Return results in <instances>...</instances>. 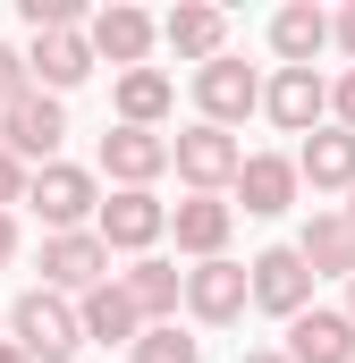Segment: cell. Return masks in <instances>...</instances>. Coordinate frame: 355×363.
<instances>
[{
	"label": "cell",
	"mask_w": 355,
	"mask_h": 363,
	"mask_svg": "<svg viewBox=\"0 0 355 363\" xmlns=\"http://www.w3.org/2000/svg\"><path fill=\"white\" fill-rule=\"evenodd\" d=\"M9 347H17L26 363H77V347H85L77 304H68V296H51V287H26V296H17V313H9Z\"/></svg>",
	"instance_id": "6da1fadb"
},
{
	"label": "cell",
	"mask_w": 355,
	"mask_h": 363,
	"mask_svg": "<svg viewBox=\"0 0 355 363\" xmlns=\"http://www.w3.org/2000/svg\"><path fill=\"white\" fill-rule=\"evenodd\" d=\"M93 237H102L110 254H153V245L170 237V203H161L153 186H119V194L93 211Z\"/></svg>",
	"instance_id": "7a4b0ae2"
},
{
	"label": "cell",
	"mask_w": 355,
	"mask_h": 363,
	"mask_svg": "<svg viewBox=\"0 0 355 363\" xmlns=\"http://www.w3.org/2000/svg\"><path fill=\"white\" fill-rule=\"evenodd\" d=\"M60 135H68L60 93H26V101H9V110H0V152H9V161H26V169H51Z\"/></svg>",
	"instance_id": "3957f363"
},
{
	"label": "cell",
	"mask_w": 355,
	"mask_h": 363,
	"mask_svg": "<svg viewBox=\"0 0 355 363\" xmlns=\"http://www.w3.org/2000/svg\"><path fill=\"white\" fill-rule=\"evenodd\" d=\"M195 101H203V127H220V135H229L237 118H254V110H263V77H254L246 60H229V51H220V60H203V68H195Z\"/></svg>",
	"instance_id": "277c9868"
},
{
	"label": "cell",
	"mask_w": 355,
	"mask_h": 363,
	"mask_svg": "<svg viewBox=\"0 0 355 363\" xmlns=\"http://www.w3.org/2000/svg\"><path fill=\"white\" fill-rule=\"evenodd\" d=\"M26 203H34V211H43V228L60 237V228H85L93 211H102V186H93V169L51 161V169H34V178H26Z\"/></svg>",
	"instance_id": "5b68a950"
},
{
	"label": "cell",
	"mask_w": 355,
	"mask_h": 363,
	"mask_svg": "<svg viewBox=\"0 0 355 363\" xmlns=\"http://www.w3.org/2000/svg\"><path fill=\"white\" fill-rule=\"evenodd\" d=\"M237 161H246L237 135H220V127H203V118H195L186 135H170V169L186 178V194H220V186L237 178Z\"/></svg>",
	"instance_id": "8992f818"
},
{
	"label": "cell",
	"mask_w": 355,
	"mask_h": 363,
	"mask_svg": "<svg viewBox=\"0 0 355 363\" xmlns=\"http://www.w3.org/2000/svg\"><path fill=\"white\" fill-rule=\"evenodd\" d=\"M263 110L279 135H313V127H330V77L322 68H279L263 85Z\"/></svg>",
	"instance_id": "52a82bcc"
},
{
	"label": "cell",
	"mask_w": 355,
	"mask_h": 363,
	"mask_svg": "<svg viewBox=\"0 0 355 363\" xmlns=\"http://www.w3.org/2000/svg\"><path fill=\"white\" fill-rule=\"evenodd\" d=\"M110 279V245L93 237V228H60V237H43V287L51 296H85Z\"/></svg>",
	"instance_id": "ba28073f"
},
{
	"label": "cell",
	"mask_w": 355,
	"mask_h": 363,
	"mask_svg": "<svg viewBox=\"0 0 355 363\" xmlns=\"http://www.w3.org/2000/svg\"><path fill=\"white\" fill-rule=\"evenodd\" d=\"M246 304H263V313H279V321H296V313L313 304V271L296 262V245H271V254L246 262Z\"/></svg>",
	"instance_id": "9c48e42d"
},
{
	"label": "cell",
	"mask_w": 355,
	"mask_h": 363,
	"mask_svg": "<svg viewBox=\"0 0 355 363\" xmlns=\"http://www.w3.org/2000/svg\"><path fill=\"white\" fill-rule=\"evenodd\" d=\"M85 43H93V60H110V68L127 77V68H144V51H153L161 34H153V17H144V9L110 0V9H93V17H85Z\"/></svg>",
	"instance_id": "30bf717a"
},
{
	"label": "cell",
	"mask_w": 355,
	"mask_h": 363,
	"mask_svg": "<svg viewBox=\"0 0 355 363\" xmlns=\"http://www.w3.org/2000/svg\"><path fill=\"white\" fill-rule=\"evenodd\" d=\"M178 304H186L195 321H212V330L237 321V313H246V262H229V254H220V262H195V271L178 279Z\"/></svg>",
	"instance_id": "8fae6325"
},
{
	"label": "cell",
	"mask_w": 355,
	"mask_h": 363,
	"mask_svg": "<svg viewBox=\"0 0 355 363\" xmlns=\"http://www.w3.org/2000/svg\"><path fill=\"white\" fill-rule=\"evenodd\" d=\"M229 186H237V203H246L254 220H279V211L296 203V161H288V152H246ZM237 203H229V211H237Z\"/></svg>",
	"instance_id": "7c38bea8"
},
{
	"label": "cell",
	"mask_w": 355,
	"mask_h": 363,
	"mask_svg": "<svg viewBox=\"0 0 355 363\" xmlns=\"http://www.w3.org/2000/svg\"><path fill=\"white\" fill-rule=\"evenodd\" d=\"M26 77H34V93H68V85H85V77H93V43H85V26H68V34H34Z\"/></svg>",
	"instance_id": "4fadbf2b"
},
{
	"label": "cell",
	"mask_w": 355,
	"mask_h": 363,
	"mask_svg": "<svg viewBox=\"0 0 355 363\" xmlns=\"http://www.w3.org/2000/svg\"><path fill=\"white\" fill-rule=\"evenodd\" d=\"M288 363H355V321L347 313H322V304H305L296 321H288Z\"/></svg>",
	"instance_id": "5bb4252c"
},
{
	"label": "cell",
	"mask_w": 355,
	"mask_h": 363,
	"mask_svg": "<svg viewBox=\"0 0 355 363\" xmlns=\"http://www.w3.org/2000/svg\"><path fill=\"white\" fill-rule=\"evenodd\" d=\"M229 228H237V211H229L220 194H186V203L170 211L178 254H195V262H220V254H229Z\"/></svg>",
	"instance_id": "9a60e30c"
},
{
	"label": "cell",
	"mask_w": 355,
	"mask_h": 363,
	"mask_svg": "<svg viewBox=\"0 0 355 363\" xmlns=\"http://www.w3.org/2000/svg\"><path fill=\"white\" fill-rule=\"evenodd\" d=\"M153 34L170 43L178 60H220V51H229V9H212V0H178Z\"/></svg>",
	"instance_id": "2e32d148"
},
{
	"label": "cell",
	"mask_w": 355,
	"mask_h": 363,
	"mask_svg": "<svg viewBox=\"0 0 355 363\" xmlns=\"http://www.w3.org/2000/svg\"><path fill=\"white\" fill-rule=\"evenodd\" d=\"M296 186H313V194H347V186H355V135H347V127H313V135H305Z\"/></svg>",
	"instance_id": "e0dca14e"
},
{
	"label": "cell",
	"mask_w": 355,
	"mask_h": 363,
	"mask_svg": "<svg viewBox=\"0 0 355 363\" xmlns=\"http://www.w3.org/2000/svg\"><path fill=\"white\" fill-rule=\"evenodd\" d=\"M102 169L119 186H153L170 169V135H153V127H110V135H102Z\"/></svg>",
	"instance_id": "ac0fdd59"
},
{
	"label": "cell",
	"mask_w": 355,
	"mask_h": 363,
	"mask_svg": "<svg viewBox=\"0 0 355 363\" xmlns=\"http://www.w3.org/2000/svg\"><path fill=\"white\" fill-rule=\"evenodd\" d=\"M296 262H305L313 279H355V228L339 220V211H313L305 237H296Z\"/></svg>",
	"instance_id": "d6986e66"
},
{
	"label": "cell",
	"mask_w": 355,
	"mask_h": 363,
	"mask_svg": "<svg viewBox=\"0 0 355 363\" xmlns=\"http://www.w3.org/2000/svg\"><path fill=\"white\" fill-rule=\"evenodd\" d=\"M178 262H161V254H136V271L119 279V296H127V304H136V321H144V330H153V321H178Z\"/></svg>",
	"instance_id": "ffe728a7"
},
{
	"label": "cell",
	"mask_w": 355,
	"mask_h": 363,
	"mask_svg": "<svg viewBox=\"0 0 355 363\" xmlns=\"http://www.w3.org/2000/svg\"><path fill=\"white\" fill-rule=\"evenodd\" d=\"M271 51H279L288 68H313V60L330 51V17H322L313 0H288V9L271 17Z\"/></svg>",
	"instance_id": "44dd1931"
},
{
	"label": "cell",
	"mask_w": 355,
	"mask_h": 363,
	"mask_svg": "<svg viewBox=\"0 0 355 363\" xmlns=\"http://www.w3.org/2000/svg\"><path fill=\"white\" fill-rule=\"evenodd\" d=\"M77 330L85 338H102V347H136V304L119 296V279H102V287H85V304H77Z\"/></svg>",
	"instance_id": "7402d4cb"
},
{
	"label": "cell",
	"mask_w": 355,
	"mask_h": 363,
	"mask_svg": "<svg viewBox=\"0 0 355 363\" xmlns=\"http://www.w3.org/2000/svg\"><path fill=\"white\" fill-rule=\"evenodd\" d=\"M170 101H178V85L161 68H127V77H119V127H153V135H161Z\"/></svg>",
	"instance_id": "603a6c76"
},
{
	"label": "cell",
	"mask_w": 355,
	"mask_h": 363,
	"mask_svg": "<svg viewBox=\"0 0 355 363\" xmlns=\"http://www.w3.org/2000/svg\"><path fill=\"white\" fill-rule=\"evenodd\" d=\"M136 363H203V338H186L178 321H153V330H136Z\"/></svg>",
	"instance_id": "cb8c5ba5"
},
{
	"label": "cell",
	"mask_w": 355,
	"mask_h": 363,
	"mask_svg": "<svg viewBox=\"0 0 355 363\" xmlns=\"http://www.w3.org/2000/svg\"><path fill=\"white\" fill-rule=\"evenodd\" d=\"M26 93H34V77H26V51H9V43H0V110H9V101H26Z\"/></svg>",
	"instance_id": "d4e9b609"
},
{
	"label": "cell",
	"mask_w": 355,
	"mask_h": 363,
	"mask_svg": "<svg viewBox=\"0 0 355 363\" xmlns=\"http://www.w3.org/2000/svg\"><path fill=\"white\" fill-rule=\"evenodd\" d=\"M330 127H347V135H355V68L330 85Z\"/></svg>",
	"instance_id": "484cf974"
},
{
	"label": "cell",
	"mask_w": 355,
	"mask_h": 363,
	"mask_svg": "<svg viewBox=\"0 0 355 363\" xmlns=\"http://www.w3.org/2000/svg\"><path fill=\"white\" fill-rule=\"evenodd\" d=\"M26 178H34V169H26V161H9V152H0V211H9V203H26Z\"/></svg>",
	"instance_id": "4316f807"
},
{
	"label": "cell",
	"mask_w": 355,
	"mask_h": 363,
	"mask_svg": "<svg viewBox=\"0 0 355 363\" xmlns=\"http://www.w3.org/2000/svg\"><path fill=\"white\" fill-rule=\"evenodd\" d=\"M330 43H339V51H347V60H355V0H347V9H339V17H330Z\"/></svg>",
	"instance_id": "83f0119b"
},
{
	"label": "cell",
	"mask_w": 355,
	"mask_h": 363,
	"mask_svg": "<svg viewBox=\"0 0 355 363\" xmlns=\"http://www.w3.org/2000/svg\"><path fill=\"white\" fill-rule=\"evenodd\" d=\"M9 254H17V211H0V271H9Z\"/></svg>",
	"instance_id": "f1b7e54d"
},
{
	"label": "cell",
	"mask_w": 355,
	"mask_h": 363,
	"mask_svg": "<svg viewBox=\"0 0 355 363\" xmlns=\"http://www.w3.org/2000/svg\"><path fill=\"white\" fill-rule=\"evenodd\" d=\"M246 363H288V355H279V347H254V355H246Z\"/></svg>",
	"instance_id": "f546056e"
},
{
	"label": "cell",
	"mask_w": 355,
	"mask_h": 363,
	"mask_svg": "<svg viewBox=\"0 0 355 363\" xmlns=\"http://www.w3.org/2000/svg\"><path fill=\"white\" fill-rule=\"evenodd\" d=\"M0 363H26V355H17V347H9V338H0Z\"/></svg>",
	"instance_id": "4dcf8cb0"
},
{
	"label": "cell",
	"mask_w": 355,
	"mask_h": 363,
	"mask_svg": "<svg viewBox=\"0 0 355 363\" xmlns=\"http://www.w3.org/2000/svg\"><path fill=\"white\" fill-rule=\"evenodd\" d=\"M339 220H347V228H355V186H347V211H339Z\"/></svg>",
	"instance_id": "1f68e13d"
},
{
	"label": "cell",
	"mask_w": 355,
	"mask_h": 363,
	"mask_svg": "<svg viewBox=\"0 0 355 363\" xmlns=\"http://www.w3.org/2000/svg\"><path fill=\"white\" fill-rule=\"evenodd\" d=\"M347 321H355V279H347Z\"/></svg>",
	"instance_id": "d6a6232c"
}]
</instances>
